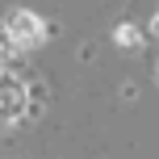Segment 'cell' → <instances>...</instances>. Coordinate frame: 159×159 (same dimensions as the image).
I'll list each match as a JSON object with an SVG mask.
<instances>
[{
  "mask_svg": "<svg viewBox=\"0 0 159 159\" xmlns=\"http://www.w3.org/2000/svg\"><path fill=\"white\" fill-rule=\"evenodd\" d=\"M117 38H121V42H134V46H138V34L130 30V25H126V30H117Z\"/></svg>",
  "mask_w": 159,
  "mask_h": 159,
  "instance_id": "obj_3",
  "label": "cell"
},
{
  "mask_svg": "<svg viewBox=\"0 0 159 159\" xmlns=\"http://www.w3.org/2000/svg\"><path fill=\"white\" fill-rule=\"evenodd\" d=\"M25 113V88L13 75H0V121H17Z\"/></svg>",
  "mask_w": 159,
  "mask_h": 159,
  "instance_id": "obj_1",
  "label": "cell"
},
{
  "mask_svg": "<svg viewBox=\"0 0 159 159\" xmlns=\"http://www.w3.org/2000/svg\"><path fill=\"white\" fill-rule=\"evenodd\" d=\"M4 30H8V38H13L17 46H21V42H38L42 34H46V30H42V21H38L34 13H13V17L4 21Z\"/></svg>",
  "mask_w": 159,
  "mask_h": 159,
  "instance_id": "obj_2",
  "label": "cell"
},
{
  "mask_svg": "<svg viewBox=\"0 0 159 159\" xmlns=\"http://www.w3.org/2000/svg\"><path fill=\"white\" fill-rule=\"evenodd\" d=\"M151 30H155V34H159V17H155V25H151Z\"/></svg>",
  "mask_w": 159,
  "mask_h": 159,
  "instance_id": "obj_4",
  "label": "cell"
}]
</instances>
